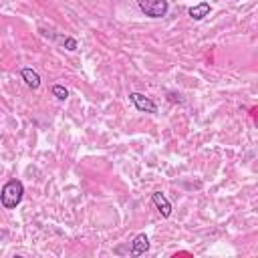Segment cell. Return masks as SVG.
I'll return each instance as SVG.
<instances>
[{"label": "cell", "instance_id": "obj_10", "mask_svg": "<svg viewBox=\"0 0 258 258\" xmlns=\"http://www.w3.org/2000/svg\"><path fill=\"white\" fill-rule=\"evenodd\" d=\"M169 101H178V103H182V99H180V95H176V93H169Z\"/></svg>", "mask_w": 258, "mask_h": 258}, {"label": "cell", "instance_id": "obj_8", "mask_svg": "<svg viewBox=\"0 0 258 258\" xmlns=\"http://www.w3.org/2000/svg\"><path fill=\"white\" fill-rule=\"evenodd\" d=\"M53 95L59 99V101H67L69 99V89L64 87V85H53Z\"/></svg>", "mask_w": 258, "mask_h": 258}, {"label": "cell", "instance_id": "obj_11", "mask_svg": "<svg viewBox=\"0 0 258 258\" xmlns=\"http://www.w3.org/2000/svg\"><path fill=\"white\" fill-rule=\"evenodd\" d=\"M230 2H236V0H230Z\"/></svg>", "mask_w": 258, "mask_h": 258}, {"label": "cell", "instance_id": "obj_1", "mask_svg": "<svg viewBox=\"0 0 258 258\" xmlns=\"http://www.w3.org/2000/svg\"><path fill=\"white\" fill-rule=\"evenodd\" d=\"M25 196V186L20 180H8L2 190H0V204H2L6 210L16 208L20 202H23Z\"/></svg>", "mask_w": 258, "mask_h": 258}, {"label": "cell", "instance_id": "obj_2", "mask_svg": "<svg viewBox=\"0 0 258 258\" xmlns=\"http://www.w3.org/2000/svg\"><path fill=\"white\" fill-rule=\"evenodd\" d=\"M137 4L141 8V12L149 18H161L169 10L167 0H137Z\"/></svg>", "mask_w": 258, "mask_h": 258}, {"label": "cell", "instance_id": "obj_3", "mask_svg": "<svg viewBox=\"0 0 258 258\" xmlns=\"http://www.w3.org/2000/svg\"><path fill=\"white\" fill-rule=\"evenodd\" d=\"M129 101H131L133 107L141 113H158V105L141 93H129Z\"/></svg>", "mask_w": 258, "mask_h": 258}, {"label": "cell", "instance_id": "obj_4", "mask_svg": "<svg viewBox=\"0 0 258 258\" xmlns=\"http://www.w3.org/2000/svg\"><path fill=\"white\" fill-rule=\"evenodd\" d=\"M152 202H154V206L160 210V214H161L163 218H169V216H171V204H169V200L165 198V194L154 192V194H152Z\"/></svg>", "mask_w": 258, "mask_h": 258}, {"label": "cell", "instance_id": "obj_6", "mask_svg": "<svg viewBox=\"0 0 258 258\" xmlns=\"http://www.w3.org/2000/svg\"><path fill=\"white\" fill-rule=\"evenodd\" d=\"M210 4L208 2H200V4H196V6H192L190 10H188V14L194 18V20H204L208 14H210Z\"/></svg>", "mask_w": 258, "mask_h": 258}, {"label": "cell", "instance_id": "obj_9", "mask_svg": "<svg viewBox=\"0 0 258 258\" xmlns=\"http://www.w3.org/2000/svg\"><path fill=\"white\" fill-rule=\"evenodd\" d=\"M63 45H64V49H67V51H77V40L73 38V36H67V38H64L63 40Z\"/></svg>", "mask_w": 258, "mask_h": 258}, {"label": "cell", "instance_id": "obj_7", "mask_svg": "<svg viewBox=\"0 0 258 258\" xmlns=\"http://www.w3.org/2000/svg\"><path fill=\"white\" fill-rule=\"evenodd\" d=\"M23 79H25V83L29 85L31 89H38L40 87V75L34 69H31V67L23 69Z\"/></svg>", "mask_w": 258, "mask_h": 258}, {"label": "cell", "instance_id": "obj_5", "mask_svg": "<svg viewBox=\"0 0 258 258\" xmlns=\"http://www.w3.org/2000/svg\"><path fill=\"white\" fill-rule=\"evenodd\" d=\"M147 250H149V238L145 234H137L133 238V242H131V250H129V254H131V256H141Z\"/></svg>", "mask_w": 258, "mask_h": 258}]
</instances>
